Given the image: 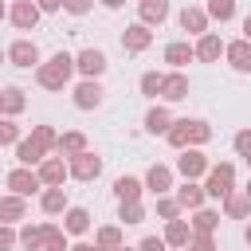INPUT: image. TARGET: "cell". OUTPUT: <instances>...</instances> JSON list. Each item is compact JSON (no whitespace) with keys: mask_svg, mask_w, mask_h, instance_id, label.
<instances>
[{"mask_svg":"<svg viewBox=\"0 0 251 251\" xmlns=\"http://www.w3.org/2000/svg\"><path fill=\"white\" fill-rule=\"evenodd\" d=\"M141 192H145L141 176H129V173H122V176L114 180V196H118V204H122V200H141Z\"/></svg>","mask_w":251,"mask_h":251,"instance_id":"obj_31","label":"cell"},{"mask_svg":"<svg viewBox=\"0 0 251 251\" xmlns=\"http://www.w3.org/2000/svg\"><path fill=\"white\" fill-rule=\"evenodd\" d=\"M192 55H196V63H220V55H224V39H220V31H204V35H196Z\"/></svg>","mask_w":251,"mask_h":251,"instance_id":"obj_13","label":"cell"},{"mask_svg":"<svg viewBox=\"0 0 251 251\" xmlns=\"http://www.w3.org/2000/svg\"><path fill=\"white\" fill-rule=\"evenodd\" d=\"M173 188H176V192H173V196H176V204H180V208H188V212L204 208V200H208L200 180H184V184H173Z\"/></svg>","mask_w":251,"mask_h":251,"instance_id":"obj_20","label":"cell"},{"mask_svg":"<svg viewBox=\"0 0 251 251\" xmlns=\"http://www.w3.org/2000/svg\"><path fill=\"white\" fill-rule=\"evenodd\" d=\"M98 4H102V8H110V12H118V8L126 4V0H98Z\"/></svg>","mask_w":251,"mask_h":251,"instance_id":"obj_47","label":"cell"},{"mask_svg":"<svg viewBox=\"0 0 251 251\" xmlns=\"http://www.w3.org/2000/svg\"><path fill=\"white\" fill-rule=\"evenodd\" d=\"M192 59H196V55H192V43H188V39L165 43V63H169V71H184Z\"/></svg>","mask_w":251,"mask_h":251,"instance_id":"obj_22","label":"cell"},{"mask_svg":"<svg viewBox=\"0 0 251 251\" xmlns=\"http://www.w3.org/2000/svg\"><path fill=\"white\" fill-rule=\"evenodd\" d=\"M71 102H75V110H98L106 102V90H102L98 78H78L75 90H71Z\"/></svg>","mask_w":251,"mask_h":251,"instance_id":"obj_7","label":"cell"},{"mask_svg":"<svg viewBox=\"0 0 251 251\" xmlns=\"http://www.w3.org/2000/svg\"><path fill=\"white\" fill-rule=\"evenodd\" d=\"M43 157H47V153H43V149H39V145H35L31 137H20V141H16V161H20V165L35 169V165H39Z\"/></svg>","mask_w":251,"mask_h":251,"instance_id":"obj_32","label":"cell"},{"mask_svg":"<svg viewBox=\"0 0 251 251\" xmlns=\"http://www.w3.org/2000/svg\"><path fill=\"white\" fill-rule=\"evenodd\" d=\"M204 12H208V20L227 24V20H235V0H208V4H204Z\"/></svg>","mask_w":251,"mask_h":251,"instance_id":"obj_35","label":"cell"},{"mask_svg":"<svg viewBox=\"0 0 251 251\" xmlns=\"http://www.w3.org/2000/svg\"><path fill=\"white\" fill-rule=\"evenodd\" d=\"M243 243H251V220L243 224Z\"/></svg>","mask_w":251,"mask_h":251,"instance_id":"obj_50","label":"cell"},{"mask_svg":"<svg viewBox=\"0 0 251 251\" xmlns=\"http://www.w3.org/2000/svg\"><path fill=\"white\" fill-rule=\"evenodd\" d=\"M161 102H184L188 98V75L184 71H169V75H161V94H157Z\"/></svg>","mask_w":251,"mask_h":251,"instance_id":"obj_14","label":"cell"},{"mask_svg":"<svg viewBox=\"0 0 251 251\" xmlns=\"http://www.w3.org/2000/svg\"><path fill=\"white\" fill-rule=\"evenodd\" d=\"M31 141L43 149V153H55V141H59V129L55 126H31Z\"/></svg>","mask_w":251,"mask_h":251,"instance_id":"obj_36","label":"cell"},{"mask_svg":"<svg viewBox=\"0 0 251 251\" xmlns=\"http://www.w3.org/2000/svg\"><path fill=\"white\" fill-rule=\"evenodd\" d=\"M141 126H145V133H153V137H165V133H169V126H173V114H169V106H149Z\"/></svg>","mask_w":251,"mask_h":251,"instance_id":"obj_24","label":"cell"},{"mask_svg":"<svg viewBox=\"0 0 251 251\" xmlns=\"http://www.w3.org/2000/svg\"><path fill=\"white\" fill-rule=\"evenodd\" d=\"M176 24H180V31H188V35H204L212 20H208V12H204L200 4H184L180 16H176Z\"/></svg>","mask_w":251,"mask_h":251,"instance_id":"obj_16","label":"cell"},{"mask_svg":"<svg viewBox=\"0 0 251 251\" xmlns=\"http://www.w3.org/2000/svg\"><path fill=\"white\" fill-rule=\"evenodd\" d=\"M94 8V0H63V12L67 16H86Z\"/></svg>","mask_w":251,"mask_h":251,"instance_id":"obj_44","label":"cell"},{"mask_svg":"<svg viewBox=\"0 0 251 251\" xmlns=\"http://www.w3.org/2000/svg\"><path fill=\"white\" fill-rule=\"evenodd\" d=\"M184 251H192V247H184Z\"/></svg>","mask_w":251,"mask_h":251,"instance_id":"obj_57","label":"cell"},{"mask_svg":"<svg viewBox=\"0 0 251 251\" xmlns=\"http://www.w3.org/2000/svg\"><path fill=\"white\" fill-rule=\"evenodd\" d=\"M20 220H27V196L4 192L0 196V224H20Z\"/></svg>","mask_w":251,"mask_h":251,"instance_id":"obj_21","label":"cell"},{"mask_svg":"<svg viewBox=\"0 0 251 251\" xmlns=\"http://www.w3.org/2000/svg\"><path fill=\"white\" fill-rule=\"evenodd\" d=\"M243 161H247V169H251V153H247V157H243Z\"/></svg>","mask_w":251,"mask_h":251,"instance_id":"obj_55","label":"cell"},{"mask_svg":"<svg viewBox=\"0 0 251 251\" xmlns=\"http://www.w3.org/2000/svg\"><path fill=\"white\" fill-rule=\"evenodd\" d=\"M67 204H71V200H67V188H63V184H59V188H43V192H39V212H43V216H63V212H67Z\"/></svg>","mask_w":251,"mask_h":251,"instance_id":"obj_26","label":"cell"},{"mask_svg":"<svg viewBox=\"0 0 251 251\" xmlns=\"http://www.w3.org/2000/svg\"><path fill=\"white\" fill-rule=\"evenodd\" d=\"M118 251H137V247H126V243H122V247H118Z\"/></svg>","mask_w":251,"mask_h":251,"instance_id":"obj_53","label":"cell"},{"mask_svg":"<svg viewBox=\"0 0 251 251\" xmlns=\"http://www.w3.org/2000/svg\"><path fill=\"white\" fill-rule=\"evenodd\" d=\"M188 227H192V231H216V227H220V212L204 204V208H196V212H192Z\"/></svg>","mask_w":251,"mask_h":251,"instance_id":"obj_34","label":"cell"},{"mask_svg":"<svg viewBox=\"0 0 251 251\" xmlns=\"http://www.w3.org/2000/svg\"><path fill=\"white\" fill-rule=\"evenodd\" d=\"M208 153L204 149H196V145H188V149H180V157H176V173L184 176V180H204V173H208Z\"/></svg>","mask_w":251,"mask_h":251,"instance_id":"obj_8","label":"cell"},{"mask_svg":"<svg viewBox=\"0 0 251 251\" xmlns=\"http://www.w3.org/2000/svg\"><path fill=\"white\" fill-rule=\"evenodd\" d=\"M188 247H192V251H220V247H216V231H192Z\"/></svg>","mask_w":251,"mask_h":251,"instance_id":"obj_41","label":"cell"},{"mask_svg":"<svg viewBox=\"0 0 251 251\" xmlns=\"http://www.w3.org/2000/svg\"><path fill=\"white\" fill-rule=\"evenodd\" d=\"M4 55H8V63L12 67H20V71H31V67H39L43 63V55H39V47H35V39H12L8 47H4Z\"/></svg>","mask_w":251,"mask_h":251,"instance_id":"obj_5","label":"cell"},{"mask_svg":"<svg viewBox=\"0 0 251 251\" xmlns=\"http://www.w3.org/2000/svg\"><path fill=\"white\" fill-rule=\"evenodd\" d=\"M67 251H98V247H94V243H71Z\"/></svg>","mask_w":251,"mask_h":251,"instance_id":"obj_49","label":"cell"},{"mask_svg":"<svg viewBox=\"0 0 251 251\" xmlns=\"http://www.w3.org/2000/svg\"><path fill=\"white\" fill-rule=\"evenodd\" d=\"M39 4V12L47 16V12H63V0H35Z\"/></svg>","mask_w":251,"mask_h":251,"instance_id":"obj_46","label":"cell"},{"mask_svg":"<svg viewBox=\"0 0 251 251\" xmlns=\"http://www.w3.org/2000/svg\"><path fill=\"white\" fill-rule=\"evenodd\" d=\"M137 251H169V243H165L161 235H145V239L137 243Z\"/></svg>","mask_w":251,"mask_h":251,"instance_id":"obj_45","label":"cell"},{"mask_svg":"<svg viewBox=\"0 0 251 251\" xmlns=\"http://www.w3.org/2000/svg\"><path fill=\"white\" fill-rule=\"evenodd\" d=\"M20 137H24V129L16 126V118H4V114H0V149H4V145H16Z\"/></svg>","mask_w":251,"mask_h":251,"instance_id":"obj_38","label":"cell"},{"mask_svg":"<svg viewBox=\"0 0 251 251\" xmlns=\"http://www.w3.org/2000/svg\"><path fill=\"white\" fill-rule=\"evenodd\" d=\"M43 251H67V247H43Z\"/></svg>","mask_w":251,"mask_h":251,"instance_id":"obj_54","label":"cell"},{"mask_svg":"<svg viewBox=\"0 0 251 251\" xmlns=\"http://www.w3.org/2000/svg\"><path fill=\"white\" fill-rule=\"evenodd\" d=\"M165 141H169L173 149H188V145L204 149V145L212 141V126H208L204 118H173V126H169V133H165Z\"/></svg>","mask_w":251,"mask_h":251,"instance_id":"obj_2","label":"cell"},{"mask_svg":"<svg viewBox=\"0 0 251 251\" xmlns=\"http://www.w3.org/2000/svg\"><path fill=\"white\" fill-rule=\"evenodd\" d=\"M24 110H27L24 90H20V86H4V90H0V114H4V118H20Z\"/></svg>","mask_w":251,"mask_h":251,"instance_id":"obj_28","label":"cell"},{"mask_svg":"<svg viewBox=\"0 0 251 251\" xmlns=\"http://www.w3.org/2000/svg\"><path fill=\"white\" fill-rule=\"evenodd\" d=\"M243 196H247V200H251V180H247V184H243Z\"/></svg>","mask_w":251,"mask_h":251,"instance_id":"obj_52","label":"cell"},{"mask_svg":"<svg viewBox=\"0 0 251 251\" xmlns=\"http://www.w3.org/2000/svg\"><path fill=\"white\" fill-rule=\"evenodd\" d=\"M141 184H145V192H153V196H165V192H173V169L157 161V165H149V169H145Z\"/></svg>","mask_w":251,"mask_h":251,"instance_id":"obj_15","label":"cell"},{"mask_svg":"<svg viewBox=\"0 0 251 251\" xmlns=\"http://www.w3.org/2000/svg\"><path fill=\"white\" fill-rule=\"evenodd\" d=\"M145 216H149V212H145V204H141V200H122V204H118V220H122L126 227L145 224Z\"/></svg>","mask_w":251,"mask_h":251,"instance_id":"obj_33","label":"cell"},{"mask_svg":"<svg viewBox=\"0 0 251 251\" xmlns=\"http://www.w3.org/2000/svg\"><path fill=\"white\" fill-rule=\"evenodd\" d=\"M4 184H8L16 196H35V192H43V180H39L35 169H27V165H16V169L4 176Z\"/></svg>","mask_w":251,"mask_h":251,"instance_id":"obj_9","label":"cell"},{"mask_svg":"<svg viewBox=\"0 0 251 251\" xmlns=\"http://www.w3.org/2000/svg\"><path fill=\"white\" fill-rule=\"evenodd\" d=\"M39 16H43V12H39L35 0H12V4H8V20H12L16 31H31V27L39 24Z\"/></svg>","mask_w":251,"mask_h":251,"instance_id":"obj_10","label":"cell"},{"mask_svg":"<svg viewBox=\"0 0 251 251\" xmlns=\"http://www.w3.org/2000/svg\"><path fill=\"white\" fill-rule=\"evenodd\" d=\"M35 176L43 180V188H59V184L67 180V161H63V157H43V161L35 165Z\"/></svg>","mask_w":251,"mask_h":251,"instance_id":"obj_17","label":"cell"},{"mask_svg":"<svg viewBox=\"0 0 251 251\" xmlns=\"http://www.w3.org/2000/svg\"><path fill=\"white\" fill-rule=\"evenodd\" d=\"M90 212L86 208H78V204H67V212H63V231L67 235H86L90 231Z\"/></svg>","mask_w":251,"mask_h":251,"instance_id":"obj_23","label":"cell"},{"mask_svg":"<svg viewBox=\"0 0 251 251\" xmlns=\"http://www.w3.org/2000/svg\"><path fill=\"white\" fill-rule=\"evenodd\" d=\"M43 247H71L67 243V231L55 220H43Z\"/></svg>","mask_w":251,"mask_h":251,"instance_id":"obj_37","label":"cell"},{"mask_svg":"<svg viewBox=\"0 0 251 251\" xmlns=\"http://www.w3.org/2000/svg\"><path fill=\"white\" fill-rule=\"evenodd\" d=\"M16 247L20 251H43V224H20L16 227Z\"/></svg>","mask_w":251,"mask_h":251,"instance_id":"obj_29","label":"cell"},{"mask_svg":"<svg viewBox=\"0 0 251 251\" xmlns=\"http://www.w3.org/2000/svg\"><path fill=\"white\" fill-rule=\"evenodd\" d=\"M0 251H16V224H0Z\"/></svg>","mask_w":251,"mask_h":251,"instance_id":"obj_43","label":"cell"},{"mask_svg":"<svg viewBox=\"0 0 251 251\" xmlns=\"http://www.w3.org/2000/svg\"><path fill=\"white\" fill-rule=\"evenodd\" d=\"M180 212H184V208L176 204V196H169V192L157 196V220H173V216H180Z\"/></svg>","mask_w":251,"mask_h":251,"instance_id":"obj_40","label":"cell"},{"mask_svg":"<svg viewBox=\"0 0 251 251\" xmlns=\"http://www.w3.org/2000/svg\"><path fill=\"white\" fill-rule=\"evenodd\" d=\"M82 149H90V141H86L82 129H63L59 141H55V153H59V157H75V153H82Z\"/></svg>","mask_w":251,"mask_h":251,"instance_id":"obj_25","label":"cell"},{"mask_svg":"<svg viewBox=\"0 0 251 251\" xmlns=\"http://www.w3.org/2000/svg\"><path fill=\"white\" fill-rule=\"evenodd\" d=\"M161 239H165L173 251H184V247H188V239H192V227H188V220H180V216L165 220V231H161Z\"/></svg>","mask_w":251,"mask_h":251,"instance_id":"obj_19","label":"cell"},{"mask_svg":"<svg viewBox=\"0 0 251 251\" xmlns=\"http://www.w3.org/2000/svg\"><path fill=\"white\" fill-rule=\"evenodd\" d=\"M71 78H75V55L71 51H55L35 67V82L43 90H63V86H71Z\"/></svg>","mask_w":251,"mask_h":251,"instance_id":"obj_1","label":"cell"},{"mask_svg":"<svg viewBox=\"0 0 251 251\" xmlns=\"http://www.w3.org/2000/svg\"><path fill=\"white\" fill-rule=\"evenodd\" d=\"M231 188H235V165H231V161L208 165V173H204V196H208V200H224Z\"/></svg>","mask_w":251,"mask_h":251,"instance_id":"obj_3","label":"cell"},{"mask_svg":"<svg viewBox=\"0 0 251 251\" xmlns=\"http://www.w3.org/2000/svg\"><path fill=\"white\" fill-rule=\"evenodd\" d=\"M0 20H8V4L4 0H0Z\"/></svg>","mask_w":251,"mask_h":251,"instance_id":"obj_51","label":"cell"},{"mask_svg":"<svg viewBox=\"0 0 251 251\" xmlns=\"http://www.w3.org/2000/svg\"><path fill=\"white\" fill-rule=\"evenodd\" d=\"M169 12H173L169 0H137V20H141L145 27H161V24L169 20Z\"/></svg>","mask_w":251,"mask_h":251,"instance_id":"obj_18","label":"cell"},{"mask_svg":"<svg viewBox=\"0 0 251 251\" xmlns=\"http://www.w3.org/2000/svg\"><path fill=\"white\" fill-rule=\"evenodd\" d=\"M149 47H153V27H145L141 20L122 31V51H126V55H141V51H149Z\"/></svg>","mask_w":251,"mask_h":251,"instance_id":"obj_11","label":"cell"},{"mask_svg":"<svg viewBox=\"0 0 251 251\" xmlns=\"http://www.w3.org/2000/svg\"><path fill=\"white\" fill-rule=\"evenodd\" d=\"M231 149H235L239 157H247V153H251V126L235 129V137H231Z\"/></svg>","mask_w":251,"mask_h":251,"instance_id":"obj_42","label":"cell"},{"mask_svg":"<svg viewBox=\"0 0 251 251\" xmlns=\"http://www.w3.org/2000/svg\"><path fill=\"white\" fill-rule=\"evenodd\" d=\"M106 51L102 47H82V51H75V75L78 78H102L106 75Z\"/></svg>","mask_w":251,"mask_h":251,"instance_id":"obj_6","label":"cell"},{"mask_svg":"<svg viewBox=\"0 0 251 251\" xmlns=\"http://www.w3.org/2000/svg\"><path fill=\"white\" fill-rule=\"evenodd\" d=\"M224 59L235 75H251V43L239 35V39H227L224 43Z\"/></svg>","mask_w":251,"mask_h":251,"instance_id":"obj_12","label":"cell"},{"mask_svg":"<svg viewBox=\"0 0 251 251\" xmlns=\"http://www.w3.org/2000/svg\"><path fill=\"white\" fill-rule=\"evenodd\" d=\"M220 204H224V216L227 220H251V200L243 196V188H231Z\"/></svg>","mask_w":251,"mask_h":251,"instance_id":"obj_27","label":"cell"},{"mask_svg":"<svg viewBox=\"0 0 251 251\" xmlns=\"http://www.w3.org/2000/svg\"><path fill=\"white\" fill-rule=\"evenodd\" d=\"M122 243H126L122 224H102V227L94 231V247H98V251H118Z\"/></svg>","mask_w":251,"mask_h":251,"instance_id":"obj_30","label":"cell"},{"mask_svg":"<svg viewBox=\"0 0 251 251\" xmlns=\"http://www.w3.org/2000/svg\"><path fill=\"white\" fill-rule=\"evenodd\" d=\"M137 90H141L145 98H157V94H161V75H157V71H145V75L137 78Z\"/></svg>","mask_w":251,"mask_h":251,"instance_id":"obj_39","label":"cell"},{"mask_svg":"<svg viewBox=\"0 0 251 251\" xmlns=\"http://www.w3.org/2000/svg\"><path fill=\"white\" fill-rule=\"evenodd\" d=\"M67 176H71V180H82V184L98 180V176H102V157H98L94 149H82V153L67 157Z\"/></svg>","mask_w":251,"mask_h":251,"instance_id":"obj_4","label":"cell"},{"mask_svg":"<svg viewBox=\"0 0 251 251\" xmlns=\"http://www.w3.org/2000/svg\"><path fill=\"white\" fill-rule=\"evenodd\" d=\"M243 39H247V43H251V12H247V16H243Z\"/></svg>","mask_w":251,"mask_h":251,"instance_id":"obj_48","label":"cell"},{"mask_svg":"<svg viewBox=\"0 0 251 251\" xmlns=\"http://www.w3.org/2000/svg\"><path fill=\"white\" fill-rule=\"evenodd\" d=\"M4 59H8V55H4V51H0V63H4Z\"/></svg>","mask_w":251,"mask_h":251,"instance_id":"obj_56","label":"cell"}]
</instances>
